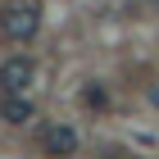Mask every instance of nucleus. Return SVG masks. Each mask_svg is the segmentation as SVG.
I'll use <instances>...</instances> for the list:
<instances>
[{"label": "nucleus", "instance_id": "obj_1", "mask_svg": "<svg viewBox=\"0 0 159 159\" xmlns=\"http://www.w3.org/2000/svg\"><path fill=\"white\" fill-rule=\"evenodd\" d=\"M0 32H5L14 46L32 41V37L41 32V9H37V0H14L9 9L0 14Z\"/></svg>", "mask_w": 159, "mask_h": 159}, {"label": "nucleus", "instance_id": "obj_2", "mask_svg": "<svg viewBox=\"0 0 159 159\" xmlns=\"http://www.w3.org/2000/svg\"><path fill=\"white\" fill-rule=\"evenodd\" d=\"M37 77V64L27 59V55H9V59L0 64V91H27Z\"/></svg>", "mask_w": 159, "mask_h": 159}, {"label": "nucleus", "instance_id": "obj_3", "mask_svg": "<svg viewBox=\"0 0 159 159\" xmlns=\"http://www.w3.org/2000/svg\"><path fill=\"white\" fill-rule=\"evenodd\" d=\"M0 118L14 123V127H23V123L32 118V100H27L23 91H5V96H0Z\"/></svg>", "mask_w": 159, "mask_h": 159}, {"label": "nucleus", "instance_id": "obj_4", "mask_svg": "<svg viewBox=\"0 0 159 159\" xmlns=\"http://www.w3.org/2000/svg\"><path fill=\"white\" fill-rule=\"evenodd\" d=\"M46 150H50V155H77V132L68 127V123L46 127Z\"/></svg>", "mask_w": 159, "mask_h": 159}, {"label": "nucleus", "instance_id": "obj_5", "mask_svg": "<svg viewBox=\"0 0 159 159\" xmlns=\"http://www.w3.org/2000/svg\"><path fill=\"white\" fill-rule=\"evenodd\" d=\"M155 105H159V86H155Z\"/></svg>", "mask_w": 159, "mask_h": 159}]
</instances>
